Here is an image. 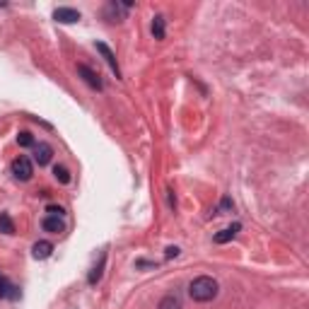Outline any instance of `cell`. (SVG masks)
<instances>
[{
	"label": "cell",
	"mask_w": 309,
	"mask_h": 309,
	"mask_svg": "<svg viewBox=\"0 0 309 309\" xmlns=\"http://www.w3.org/2000/svg\"><path fill=\"white\" fill-rule=\"evenodd\" d=\"M174 256H179V249L176 246H167V258H174Z\"/></svg>",
	"instance_id": "cell-19"
},
{
	"label": "cell",
	"mask_w": 309,
	"mask_h": 309,
	"mask_svg": "<svg viewBox=\"0 0 309 309\" xmlns=\"http://www.w3.org/2000/svg\"><path fill=\"white\" fill-rule=\"evenodd\" d=\"M13 174L15 179H20V181H29L32 176H34V167H32V160L25 157V155H20L17 160H13Z\"/></svg>",
	"instance_id": "cell-2"
},
{
	"label": "cell",
	"mask_w": 309,
	"mask_h": 309,
	"mask_svg": "<svg viewBox=\"0 0 309 309\" xmlns=\"http://www.w3.org/2000/svg\"><path fill=\"white\" fill-rule=\"evenodd\" d=\"M41 227L46 229V232H51V234H61V232H66V222L61 220V217H44V222H41Z\"/></svg>",
	"instance_id": "cell-8"
},
{
	"label": "cell",
	"mask_w": 309,
	"mask_h": 309,
	"mask_svg": "<svg viewBox=\"0 0 309 309\" xmlns=\"http://www.w3.org/2000/svg\"><path fill=\"white\" fill-rule=\"evenodd\" d=\"M217 290H220V285L210 275H198L188 285V295H191L193 302H210V299L217 297Z\"/></svg>",
	"instance_id": "cell-1"
},
{
	"label": "cell",
	"mask_w": 309,
	"mask_h": 309,
	"mask_svg": "<svg viewBox=\"0 0 309 309\" xmlns=\"http://www.w3.org/2000/svg\"><path fill=\"white\" fill-rule=\"evenodd\" d=\"M94 46H97V51H99V54L104 56V61H107V66L111 68V73H114L116 78H121V68H119V61H116V56H114V51L109 49V46H107V44H104V41H97Z\"/></svg>",
	"instance_id": "cell-4"
},
{
	"label": "cell",
	"mask_w": 309,
	"mask_h": 309,
	"mask_svg": "<svg viewBox=\"0 0 309 309\" xmlns=\"http://www.w3.org/2000/svg\"><path fill=\"white\" fill-rule=\"evenodd\" d=\"M239 229H242V225H239V222H234L232 227L220 229V232H217L215 237H213V242H215V244H227L229 239H234V234H237Z\"/></svg>",
	"instance_id": "cell-9"
},
{
	"label": "cell",
	"mask_w": 309,
	"mask_h": 309,
	"mask_svg": "<svg viewBox=\"0 0 309 309\" xmlns=\"http://www.w3.org/2000/svg\"><path fill=\"white\" fill-rule=\"evenodd\" d=\"M17 143H20V148H34V145H37L29 131H22V133L17 135Z\"/></svg>",
	"instance_id": "cell-16"
},
{
	"label": "cell",
	"mask_w": 309,
	"mask_h": 309,
	"mask_svg": "<svg viewBox=\"0 0 309 309\" xmlns=\"http://www.w3.org/2000/svg\"><path fill=\"white\" fill-rule=\"evenodd\" d=\"M104 266H107V254L99 256V263L90 270V278H87V282H90V285H97V282L102 280V270H104Z\"/></svg>",
	"instance_id": "cell-11"
},
{
	"label": "cell",
	"mask_w": 309,
	"mask_h": 309,
	"mask_svg": "<svg viewBox=\"0 0 309 309\" xmlns=\"http://www.w3.org/2000/svg\"><path fill=\"white\" fill-rule=\"evenodd\" d=\"M54 176H56V181H61V184H70V172H68L66 167H58V164H56Z\"/></svg>",
	"instance_id": "cell-15"
},
{
	"label": "cell",
	"mask_w": 309,
	"mask_h": 309,
	"mask_svg": "<svg viewBox=\"0 0 309 309\" xmlns=\"http://www.w3.org/2000/svg\"><path fill=\"white\" fill-rule=\"evenodd\" d=\"M157 309H181V299L176 295H167L160 299V304H157Z\"/></svg>",
	"instance_id": "cell-12"
},
{
	"label": "cell",
	"mask_w": 309,
	"mask_h": 309,
	"mask_svg": "<svg viewBox=\"0 0 309 309\" xmlns=\"http://www.w3.org/2000/svg\"><path fill=\"white\" fill-rule=\"evenodd\" d=\"M54 20L61 25H73V22H80V13L75 8H56Z\"/></svg>",
	"instance_id": "cell-5"
},
{
	"label": "cell",
	"mask_w": 309,
	"mask_h": 309,
	"mask_svg": "<svg viewBox=\"0 0 309 309\" xmlns=\"http://www.w3.org/2000/svg\"><path fill=\"white\" fill-rule=\"evenodd\" d=\"M5 297L8 299H20V287L0 275V299H5Z\"/></svg>",
	"instance_id": "cell-7"
},
{
	"label": "cell",
	"mask_w": 309,
	"mask_h": 309,
	"mask_svg": "<svg viewBox=\"0 0 309 309\" xmlns=\"http://www.w3.org/2000/svg\"><path fill=\"white\" fill-rule=\"evenodd\" d=\"M46 213H49V215H54V217H63V213H66V210H63L61 205H46Z\"/></svg>",
	"instance_id": "cell-18"
},
{
	"label": "cell",
	"mask_w": 309,
	"mask_h": 309,
	"mask_svg": "<svg viewBox=\"0 0 309 309\" xmlns=\"http://www.w3.org/2000/svg\"><path fill=\"white\" fill-rule=\"evenodd\" d=\"M51 251H54V244H51V242H37L34 246H32V254H34V258H37V261L49 258V256H51Z\"/></svg>",
	"instance_id": "cell-10"
},
{
	"label": "cell",
	"mask_w": 309,
	"mask_h": 309,
	"mask_svg": "<svg viewBox=\"0 0 309 309\" xmlns=\"http://www.w3.org/2000/svg\"><path fill=\"white\" fill-rule=\"evenodd\" d=\"M232 208H234V205H232V198H227V196H225V198L220 201V208H217V215H222V213H229Z\"/></svg>",
	"instance_id": "cell-17"
},
{
	"label": "cell",
	"mask_w": 309,
	"mask_h": 309,
	"mask_svg": "<svg viewBox=\"0 0 309 309\" xmlns=\"http://www.w3.org/2000/svg\"><path fill=\"white\" fill-rule=\"evenodd\" d=\"M54 157V148L49 145V143H37L34 145V162L39 164V167H46L49 162Z\"/></svg>",
	"instance_id": "cell-6"
},
{
	"label": "cell",
	"mask_w": 309,
	"mask_h": 309,
	"mask_svg": "<svg viewBox=\"0 0 309 309\" xmlns=\"http://www.w3.org/2000/svg\"><path fill=\"white\" fill-rule=\"evenodd\" d=\"M0 232H5V234H15V222H13V217L8 215V213H0Z\"/></svg>",
	"instance_id": "cell-14"
},
{
	"label": "cell",
	"mask_w": 309,
	"mask_h": 309,
	"mask_svg": "<svg viewBox=\"0 0 309 309\" xmlns=\"http://www.w3.org/2000/svg\"><path fill=\"white\" fill-rule=\"evenodd\" d=\"M78 75H80L82 80L87 82L92 90H97V92H102V90H104V82H102V78H99V75H97V73H94L90 66L80 63V66H78Z\"/></svg>",
	"instance_id": "cell-3"
},
{
	"label": "cell",
	"mask_w": 309,
	"mask_h": 309,
	"mask_svg": "<svg viewBox=\"0 0 309 309\" xmlns=\"http://www.w3.org/2000/svg\"><path fill=\"white\" fill-rule=\"evenodd\" d=\"M152 37L155 39H164V17L162 15L152 17Z\"/></svg>",
	"instance_id": "cell-13"
}]
</instances>
